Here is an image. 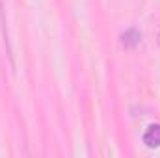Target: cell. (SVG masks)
Masks as SVG:
<instances>
[{
  "label": "cell",
  "mask_w": 160,
  "mask_h": 158,
  "mask_svg": "<svg viewBox=\"0 0 160 158\" xmlns=\"http://www.w3.org/2000/svg\"><path fill=\"white\" fill-rule=\"evenodd\" d=\"M143 143L151 149L160 147V125H149L143 134Z\"/></svg>",
  "instance_id": "cell-1"
}]
</instances>
